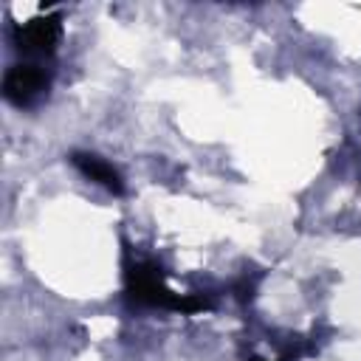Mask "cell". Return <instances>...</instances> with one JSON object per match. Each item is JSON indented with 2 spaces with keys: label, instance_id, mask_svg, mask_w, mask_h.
Instances as JSON below:
<instances>
[{
  "label": "cell",
  "instance_id": "3",
  "mask_svg": "<svg viewBox=\"0 0 361 361\" xmlns=\"http://www.w3.org/2000/svg\"><path fill=\"white\" fill-rule=\"evenodd\" d=\"M48 73L39 68V65H11L8 71H6V76H3V96L11 102V104H17V107H28V104H34L39 96H45V90H48Z\"/></svg>",
  "mask_w": 361,
  "mask_h": 361
},
{
  "label": "cell",
  "instance_id": "2",
  "mask_svg": "<svg viewBox=\"0 0 361 361\" xmlns=\"http://www.w3.org/2000/svg\"><path fill=\"white\" fill-rule=\"evenodd\" d=\"M62 39V14H42L14 28V45L23 54H54Z\"/></svg>",
  "mask_w": 361,
  "mask_h": 361
},
{
  "label": "cell",
  "instance_id": "5",
  "mask_svg": "<svg viewBox=\"0 0 361 361\" xmlns=\"http://www.w3.org/2000/svg\"><path fill=\"white\" fill-rule=\"evenodd\" d=\"M248 361H268V358H262V355H251Z\"/></svg>",
  "mask_w": 361,
  "mask_h": 361
},
{
  "label": "cell",
  "instance_id": "4",
  "mask_svg": "<svg viewBox=\"0 0 361 361\" xmlns=\"http://www.w3.org/2000/svg\"><path fill=\"white\" fill-rule=\"evenodd\" d=\"M71 164H73L85 178H90V180H96L99 186H104L107 192H113V195H121V192H124V183H121L118 169H116L113 164H107L104 158H99V155H93V152H73V155H71Z\"/></svg>",
  "mask_w": 361,
  "mask_h": 361
},
{
  "label": "cell",
  "instance_id": "1",
  "mask_svg": "<svg viewBox=\"0 0 361 361\" xmlns=\"http://www.w3.org/2000/svg\"><path fill=\"white\" fill-rule=\"evenodd\" d=\"M124 288L127 296L138 305L149 307H166V310H180V313H200L209 310L212 305L200 296H180L166 288L164 271L155 262H133L124 271Z\"/></svg>",
  "mask_w": 361,
  "mask_h": 361
}]
</instances>
